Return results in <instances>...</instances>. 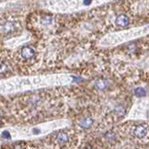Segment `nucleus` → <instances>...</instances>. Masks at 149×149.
<instances>
[{"mask_svg":"<svg viewBox=\"0 0 149 149\" xmlns=\"http://www.w3.org/2000/svg\"><path fill=\"white\" fill-rule=\"evenodd\" d=\"M13 149H23V147L20 146H16L13 147Z\"/></svg>","mask_w":149,"mask_h":149,"instance_id":"11","label":"nucleus"},{"mask_svg":"<svg viewBox=\"0 0 149 149\" xmlns=\"http://www.w3.org/2000/svg\"><path fill=\"white\" fill-rule=\"evenodd\" d=\"M108 87H109V82L107 81L106 79L100 78V79H98L95 82V87L99 90H104Z\"/></svg>","mask_w":149,"mask_h":149,"instance_id":"7","label":"nucleus"},{"mask_svg":"<svg viewBox=\"0 0 149 149\" xmlns=\"http://www.w3.org/2000/svg\"><path fill=\"white\" fill-rule=\"evenodd\" d=\"M89 2H90V0H85V4H87V5L89 4Z\"/></svg>","mask_w":149,"mask_h":149,"instance_id":"12","label":"nucleus"},{"mask_svg":"<svg viewBox=\"0 0 149 149\" xmlns=\"http://www.w3.org/2000/svg\"><path fill=\"white\" fill-rule=\"evenodd\" d=\"M15 30V24L12 21H7L0 25V32L2 34H9Z\"/></svg>","mask_w":149,"mask_h":149,"instance_id":"3","label":"nucleus"},{"mask_svg":"<svg viewBox=\"0 0 149 149\" xmlns=\"http://www.w3.org/2000/svg\"><path fill=\"white\" fill-rule=\"evenodd\" d=\"M1 120H2V118H1V116H0V123H1Z\"/></svg>","mask_w":149,"mask_h":149,"instance_id":"13","label":"nucleus"},{"mask_svg":"<svg viewBox=\"0 0 149 149\" xmlns=\"http://www.w3.org/2000/svg\"><path fill=\"white\" fill-rule=\"evenodd\" d=\"M134 94H135V96L141 98V97L146 96V90L144 89L143 87H137L136 89L134 90Z\"/></svg>","mask_w":149,"mask_h":149,"instance_id":"8","label":"nucleus"},{"mask_svg":"<svg viewBox=\"0 0 149 149\" xmlns=\"http://www.w3.org/2000/svg\"><path fill=\"white\" fill-rule=\"evenodd\" d=\"M20 54L21 56L28 60V59H31L32 57L34 56L35 54V51L33 48L30 47V46H25V47H23L20 51Z\"/></svg>","mask_w":149,"mask_h":149,"instance_id":"4","label":"nucleus"},{"mask_svg":"<svg viewBox=\"0 0 149 149\" xmlns=\"http://www.w3.org/2000/svg\"><path fill=\"white\" fill-rule=\"evenodd\" d=\"M93 123H94V120H93L90 116H85V117L81 118L78 122V126L81 129H89Z\"/></svg>","mask_w":149,"mask_h":149,"instance_id":"2","label":"nucleus"},{"mask_svg":"<svg viewBox=\"0 0 149 149\" xmlns=\"http://www.w3.org/2000/svg\"><path fill=\"white\" fill-rule=\"evenodd\" d=\"M51 22H52V18H49V17L43 18V20H41V23L44 25H49Z\"/></svg>","mask_w":149,"mask_h":149,"instance_id":"9","label":"nucleus"},{"mask_svg":"<svg viewBox=\"0 0 149 149\" xmlns=\"http://www.w3.org/2000/svg\"><path fill=\"white\" fill-rule=\"evenodd\" d=\"M115 23L120 27H125L130 23V18L126 15H120L116 18Z\"/></svg>","mask_w":149,"mask_h":149,"instance_id":"5","label":"nucleus"},{"mask_svg":"<svg viewBox=\"0 0 149 149\" xmlns=\"http://www.w3.org/2000/svg\"><path fill=\"white\" fill-rule=\"evenodd\" d=\"M56 141L59 145H66V144L69 141V136L66 133L64 132H60L56 135Z\"/></svg>","mask_w":149,"mask_h":149,"instance_id":"6","label":"nucleus"},{"mask_svg":"<svg viewBox=\"0 0 149 149\" xmlns=\"http://www.w3.org/2000/svg\"><path fill=\"white\" fill-rule=\"evenodd\" d=\"M7 71H8V68H7V66H6V64H0V74H4V73H6Z\"/></svg>","mask_w":149,"mask_h":149,"instance_id":"10","label":"nucleus"},{"mask_svg":"<svg viewBox=\"0 0 149 149\" xmlns=\"http://www.w3.org/2000/svg\"><path fill=\"white\" fill-rule=\"evenodd\" d=\"M133 133L134 136L139 139L145 138L147 134V127L144 124H137L136 126H134Z\"/></svg>","mask_w":149,"mask_h":149,"instance_id":"1","label":"nucleus"}]
</instances>
